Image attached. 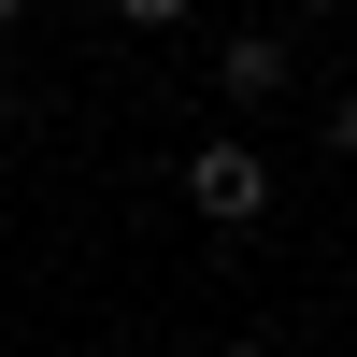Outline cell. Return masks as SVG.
Listing matches in <instances>:
<instances>
[{
    "label": "cell",
    "mask_w": 357,
    "mask_h": 357,
    "mask_svg": "<svg viewBox=\"0 0 357 357\" xmlns=\"http://www.w3.org/2000/svg\"><path fill=\"white\" fill-rule=\"evenodd\" d=\"M314 15H343V0H314Z\"/></svg>",
    "instance_id": "cell-5"
},
{
    "label": "cell",
    "mask_w": 357,
    "mask_h": 357,
    "mask_svg": "<svg viewBox=\"0 0 357 357\" xmlns=\"http://www.w3.org/2000/svg\"><path fill=\"white\" fill-rule=\"evenodd\" d=\"M0 15H29V0H0Z\"/></svg>",
    "instance_id": "cell-6"
},
{
    "label": "cell",
    "mask_w": 357,
    "mask_h": 357,
    "mask_svg": "<svg viewBox=\"0 0 357 357\" xmlns=\"http://www.w3.org/2000/svg\"><path fill=\"white\" fill-rule=\"evenodd\" d=\"M286 72H301V57H286L272 29H243V43H215V100H229V114H272V100H286Z\"/></svg>",
    "instance_id": "cell-2"
},
{
    "label": "cell",
    "mask_w": 357,
    "mask_h": 357,
    "mask_svg": "<svg viewBox=\"0 0 357 357\" xmlns=\"http://www.w3.org/2000/svg\"><path fill=\"white\" fill-rule=\"evenodd\" d=\"M186 200H200L215 229H257V215H272V158H257L243 129H215V143L186 158Z\"/></svg>",
    "instance_id": "cell-1"
},
{
    "label": "cell",
    "mask_w": 357,
    "mask_h": 357,
    "mask_svg": "<svg viewBox=\"0 0 357 357\" xmlns=\"http://www.w3.org/2000/svg\"><path fill=\"white\" fill-rule=\"evenodd\" d=\"M215 357H272V343H215Z\"/></svg>",
    "instance_id": "cell-4"
},
{
    "label": "cell",
    "mask_w": 357,
    "mask_h": 357,
    "mask_svg": "<svg viewBox=\"0 0 357 357\" xmlns=\"http://www.w3.org/2000/svg\"><path fill=\"white\" fill-rule=\"evenodd\" d=\"M114 29H186V0H114Z\"/></svg>",
    "instance_id": "cell-3"
}]
</instances>
